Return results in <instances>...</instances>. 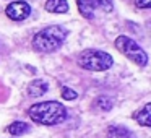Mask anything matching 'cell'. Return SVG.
Here are the masks:
<instances>
[{
	"label": "cell",
	"instance_id": "5bb4252c",
	"mask_svg": "<svg viewBox=\"0 0 151 138\" xmlns=\"http://www.w3.org/2000/svg\"><path fill=\"white\" fill-rule=\"evenodd\" d=\"M78 98V93L73 91L72 88H68V86H63L62 88V99H67V101H73V99Z\"/></svg>",
	"mask_w": 151,
	"mask_h": 138
},
{
	"label": "cell",
	"instance_id": "9a60e30c",
	"mask_svg": "<svg viewBox=\"0 0 151 138\" xmlns=\"http://www.w3.org/2000/svg\"><path fill=\"white\" fill-rule=\"evenodd\" d=\"M135 5H137L138 8H150L151 0H135Z\"/></svg>",
	"mask_w": 151,
	"mask_h": 138
},
{
	"label": "cell",
	"instance_id": "5b68a950",
	"mask_svg": "<svg viewBox=\"0 0 151 138\" xmlns=\"http://www.w3.org/2000/svg\"><path fill=\"white\" fill-rule=\"evenodd\" d=\"M5 13H7V17L10 18V20L21 21V20H26L31 15V7H29L28 2H24V0H17V2L8 4Z\"/></svg>",
	"mask_w": 151,
	"mask_h": 138
},
{
	"label": "cell",
	"instance_id": "7a4b0ae2",
	"mask_svg": "<svg viewBox=\"0 0 151 138\" xmlns=\"http://www.w3.org/2000/svg\"><path fill=\"white\" fill-rule=\"evenodd\" d=\"M67 36H68V31L63 26L52 24V26H47V28H44V29H41L39 33L34 34L33 47H34V50L42 52V54L55 52V50L65 42Z\"/></svg>",
	"mask_w": 151,
	"mask_h": 138
},
{
	"label": "cell",
	"instance_id": "8992f818",
	"mask_svg": "<svg viewBox=\"0 0 151 138\" xmlns=\"http://www.w3.org/2000/svg\"><path fill=\"white\" fill-rule=\"evenodd\" d=\"M106 137L107 138H137V135L127 127H122V125H111L106 132Z\"/></svg>",
	"mask_w": 151,
	"mask_h": 138
},
{
	"label": "cell",
	"instance_id": "7c38bea8",
	"mask_svg": "<svg viewBox=\"0 0 151 138\" xmlns=\"http://www.w3.org/2000/svg\"><path fill=\"white\" fill-rule=\"evenodd\" d=\"M96 106H98L101 111L107 112V111H111V109H112V106H114V101H112L109 96H99V98L96 99Z\"/></svg>",
	"mask_w": 151,
	"mask_h": 138
},
{
	"label": "cell",
	"instance_id": "52a82bcc",
	"mask_svg": "<svg viewBox=\"0 0 151 138\" xmlns=\"http://www.w3.org/2000/svg\"><path fill=\"white\" fill-rule=\"evenodd\" d=\"M47 89H49L47 81L37 78V80H34V81L29 83V86H28V94H29L31 98H41V96H44L47 93Z\"/></svg>",
	"mask_w": 151,
	"mask_h": 138
},
{
	"label": "cell",
	"instance_id": "8fae6325",
	"mask_svg": "<svg viewBox=\"0 0 151 138\" xmlns=\"http://www.w3.org/2000/svg\"><path fill=\"white\" fill-rule=\"evenodd\" d=\"M7 130H8V133L13 135V137H21V135H24V133L29 132V125H28L26 122L17 120V122H13V124L8 125Z\"/></svg>",
	"mask_w": 151,
	"mask_h": 138
},
{
	"label": "cell",
	"instance_id": "277c9868",
	"mask_svg": "<svg viewBox=\"0 0 151 138\" xmlns=\"http://www.w3.org/2000/svg\"><path fill=\"white\" fill-rule=\"evenodd\" d=\"M114 44H115V47H117L119 52H122L133 63H137V65H140V67H146L148 65V54L143 50V47H140L128 36H119Z\"/></svg>",
	"mask_w": 151,
	"mask_h": 138
},
{
	"label": "cell",
	"instance_id": "ba28073f",
	"mask_svg": "<svg viewBox=\"0 0 151 138\" xmlns=\"http://www.w3.org/2000/svg\"><path fill=\"white\" fill-rule=\"evenodd\" d=\"M76 7H78L80 13L86 18V20H94V13H96V5L93 0H78L76 2Z\"/></svg>",
	"mask_w": 151,
	"mask_h": 138
},
{
	"label": "cell",
	"instance_id": "9c48e42d",
	"mask_svg": "<svg viewBox=\"0 0 151 138\" xmlns=\"http://www.w3.org/2000/svg\"><path fill=\"white\" fill-rule=\"evenodd\" d=\"M133 119L140 125H143V127H151V104H150V102H146L141 111L135 112Z\"/></svg>",
	"mask_w": 151,
	"mask_h": 138
},
{
	"label": "cell",
	"instance_id": "3957f363",
	"mask_svg": "<svg viewBox=\"0 0 151 138\" xmlns=\"http://www.w3.org/2000/svg\"><path fill=\"white\" fill-rule=\"evenodd\" d=\"M112 63H114L112 55L104 52V50L85 49L78 55V65L85 70H91V72H104V70H109L112 67Z\"/></svg>",
	"mask_w": 151,
	"mask_h": 138
},
{
	"label": "cell",
	"instance_id": "6da1fadb",
	"mask_svg": "<svg viewBox=\"0 0 151 138\" xmlns=\"http://www.w3.org/2000/svg\"><path fill=\"white\" fill-rule=\"evenodd\" d=\"M28 115L39 125H59L67 119V107L57 101H44L31 106Z\"/></svg>",
	"mask_w": 151,
	"mask_h": 138
},
{
	"label": "cell",
	"instance_id": "4fadbf2b",
	"mask_svg": "<svg viewBox=\"0 0 151 138\" xmlns=\"http://www.w3.org/2000/svg\"><path fill=\"white\" fill-rule=\"evenodd\" d=\"M93 2H94L96 8H101L106 13L112 12V8H114V2H112V0H93Z\"/></svg>",
	"mask_w": 151,
	"mask_h": 138
},
{
	"label": "cell",
	"instance_id": "30bf717a",
	"mask_svg": "<svg viewBox=\"0 0 151 138\" xmlns=\"http://www.w3.org/2000/svg\"><path fill=\"white\" fill-rule=\"evenodd\" d=\"M44 7L49 13H67L68 12L67 0H47Z\"/></svg>",
	"mask_w": 151,
	"mask_h": 138
}]
</instances>
